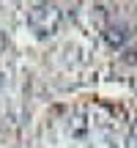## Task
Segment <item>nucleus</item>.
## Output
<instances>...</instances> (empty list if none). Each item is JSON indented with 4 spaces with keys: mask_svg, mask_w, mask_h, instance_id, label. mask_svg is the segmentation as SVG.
<instances>
[{
    "mask_svg": "<svg viewBox=\"0 0 137 148\" xmlns=\"http://www.w3.org/2000/svg\"><path fill=\"white\" fill-rule=\"evenodd\" d=\"M25 19H27V27H30L38 38H49L63 25V11L55 3H33V5H27Z\"/></svg>",
    "mask_w": 137,
    "mask_h": 148,
    "instance_id": "obj_1",
    "label": "nucleus"
},
{
    "mask_svg": "<svg viewBox=\"0 0 137 148\" xmlns=\"http://www.w3.org/2000/svg\"><path fill=\"white\" fill-rule=\"evenodd\" d=\"M129 25H123V22H118V25H110V27H104V41L110 44L112 49H121L123 44L129 41Z\"/></svg>",
    "mask_w": 137,
    "mask_h": 148,
    "instance_id": "obj_2",
    "label": "nucleus"
},
{
    "mask_svg": "<svg viewBox=\"0 0 137 148\" xmlns=\"http://www.w3.org/2000/svg\"><path fill=\"white\" fill-rule=\"evenodd\" d=\"M0 85H3V74H0Z\"/></svg>",
    "mask_w": 137,
    "mask_h": 148,
    "instance_id": "obj_4",
    "label": "nucleus"
},
{
    "mask_svg": "<svg viewBox=\"0 0 137 148\" xmlns=\"http://www.w3.org/2000/svg\"><path fill=\"white\" fill-rule=\"evenodd\" d=\"M132 145L137 148V123H134V126H132Z\"/></svg>",
    "mask_w": 137,
    "mask_h": 148,
    "instance_id": "obj_3",
    "label": "nucleus"
}]
</instances>
